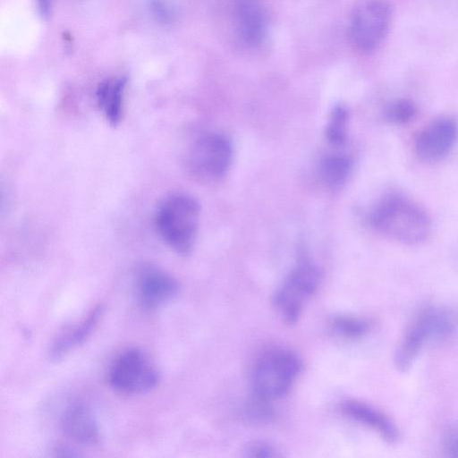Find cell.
<instances>
[{
	"label": "cell",
	"mask_w": 458,
	"mask_h": 458,
	"mask_svg": "<svg viewBox=\"0 0 458 458\" xmlns=\"http://www.w3.org/2000/svg\"><path fill=\"white\" fill-rule=\"evenodd\" d=\"M371 225L385 235L406 244L424 242L430 233V219L413 200L392 194L382 199L372 209Z\"/></svg>",
	"instance_id": "obj_1"
},
{
	"label": "cell",
	"mask_w": 458,
	"mask_h": 458,
	"mask_svg": "<svg viewBox=\"0 0 458 458\" xmlns=\"http://www.w3.org/2000/svg\"><path fill=\"white\" fill-rule=\"evenodd\" d=\"M200 206L193 197L174 193L164 198L155 214L157 230L165 244L179 255L191 252L197 238Z\"/></svg>",
	"instance_id": "obj_2"
},
{
	"label": "cell",
	"mask_w": 458,
	"mask_h": 458,
	"mask_svg": "<svg viewBox=\"0 0 458 458\" xmlns=\"http://www.w3.org/2000/svg\"><path fill=\"white\" fill-rule=\"evenodd\" d=\"M302 361L293 351L276 348L264 352L252 371L254 395L268 402L285 396L301 371Z\"/></svg>",
	"instance_id": "obj_3"
},
{
	"label": "cell",
	"mask_w": 458,
	"mask_h": 458,
	"mask_svg": "<svg viewBox=\"0 0 458 458\" xmlns=\"http://www.w3.org/2000/svg\"><path fill=\"white\" fill-rule=\"evenodd\" d=\"M393 9L386 0H359L349 19V37L353 47L362 53L377 50L387 37Z\"/></svg>",
	"instance_id": "obj_4"
},
{
	"label": "cell",
	"mask_w": 458,
	"mask_h": 458,
	"mask_svg": "<svg viewBox=\"0 0 458 458\" xmlns=\"http://www.w3.org/2000/svg\"><path fill=\"white\" fill-rule=\"evenodd\" d=\"M454 331L451 318L437 309L422 310L404 333L394 354V365L401 372L412 366L424 345L432 341H442Z\"/></svg>",
	"instance_id": "obj_5"
},
{
	"label": "cell",
	"mask_w": 458,
	"mask_h": 458,
	"mask_svg": "<svg viewBox=\"0 0 458 458\" xmlns=\"http://www.w3.org/2000/svg\"><path fill=\"white\" fill-rule=\"evenodd\" d=\"M321 271L308 259H301L274 294V304L288 324L298 321L305 301L317 291Z\"/></svg>",
	"instance_id": "obj_6"
},
{
	"label": "cell",
	"mask_w": 458,
	"mask_h": 458,
	"mask_svg": "<svg viewBox=\"0 0 458 458\" xmlns=\"http://www.w3.org/2000/svg\"><path fill=\"white\" fill-rule=\"evenodd\" d=\"M232 156V145L225 136L207 133L190 145L185 156V166L196 179L215 182L227 173Z\"/></svg>",
	"instance_id": "obj_7"
},
{
	"label": "cell",
	"mask_w": 458,
	"mask_h": 458,
	"mask_svg": "<svg viewBox=\"0 0 458 458\" xmlns=\"http://www.w3.org/2000/svg\"><path fill=\"white\" fill-rule=\"evenodd\" d=\"M107 378L114 390L137 394L153 389L158 384L160 375L146 352L130 348L114 360Z\"/></svg>",
	"instance_id": "obj_8"
},
{
	"label": "cell",
	"mask_w": 458,
	"mask_h": 458,
	"mask_svg": "<svg viewBox=\"0 0 458 458\" xmlns=\"http://www.w3.org/2000/svg\"><path fill=\"white\" fill-rule=\"evenodd\" d=\"M458 140V123L449 115L436 118L418 135L415 150L425 162H437L445 158Z\"/></svg>",
	"instance_id": "obj_9"
},
{
	"label": "cell",
	"mask_w": 458,
	"mask_h": 458,
	"mask_svg": "<svg viewBox=\"0 0 458 458\" xmlns=\"http://www.w3.org/2000/svg\"><path fill=\"white\" fill-rule=\"evenodd\" d=\"M136 291L140 305L146 310H152L175 298L179 293V284L164 270L153 266H145L139 270Z\"/></svg>",
	"instance_id": "obj_10"
},
{
	"label": "cell",
	"mask_w": 458,
	"mask_h": 458,
	"mask_svg": "<svg viewBox=\"0 0 458 458\" xmlns=\"http://www.w3.org/2000/svg\"><path fill=\"white\" fill-rule=\"evenodd\" d=\"M64 434L81 445H96L101 440L98 421L86 404L74 403L64 411L60 419Z\"/></svg>",
	"instance_id": "obj_11"
},
{
	"label": "cell",
	"mask_w": 458,
	"mask_h": 458,
	"mask_svg": "<svg viewBox=\"0 0 458 458\" xmlns=\"http://www.w3.org/2000/svg\"><path fill=\"white\" fill-rule=\"evenodd\" d=\"M341 411L349 419L376 431L386 443L394 444L399 439V431L393 420L366 403L346 400L341 404Z\"/></svg>",
	"instance_id": "obj_12"
},
{
	"label": "cell",
	"mask_w": 458,
	"mask_h": 458,
	"mask_svg": "<svg viewBox=\"0 0 458 458\" xmlns=\"http://www.w3.org/2000/svg\"><path fill=\"white\" fill-rule=\"evenodd\" d=\"M236 29L241 40L249 47L262 46L268 36L267 13L253 3H241L235 13Z\"/></svg>",
	"instance_id": "obj_13"
},
{
	"label": "cell",
	"mask_w": 458,
	"mask_h": 458,
	"mask_svg": "<svg viewBox=\"0 0 458 458\" xmlns=\"http://www.w3.org/2000/svg\"><path fill=\"white\" fill-rule=\"evenodd\" d=\"M104 306L97 305L80 325L61 334L53 343L49 355L53 360H59L71 350L83 344L93 333L104 314Z\"/></svg>",
	"instance_id": "obj_14"
},
{
	"label": "cell",
	"mask_w": 458,
	"mask_h": 458,
	"mask_svg": "<svg viewBox=\"0 0 458 458\" xmlns=\"http://www.w3.org/2000/svg\"><path fill=\"white\" fill-rule=\"evenodd\" d=\"M125 77H113L99 83L96 92L97 104L106 120L118 125L123 117Z\"/></svg>",
	"instance_id": "obj_15"
},
{
	"label": "cell",
	"mask_w": 458,
	"mask_h": 458,
	"mask_svg": "<svg viewBox=\"0 0 458 458\" xmlns=\"http://www.w3.org/2000/svg\"><path fill=\"white\" fill-rule=\"evenodd\" d=\"M352 167L351 160L342 155L324 157L319 165V175L323 183L329 188H337L348 177Z\"/></svg>",
	"instance_id": "obj_16"
},
{
	"label": "cell",
	"mask_w": 458,
	"mask_h": 458,
	"mask_svg": "<svg viewBox=\"0 0 458 458\" xmlns=\"http://www.w3.org/2000/svg\"><path fill=\"white\" fill-rule=\"evenodd\" d=\"M348 112L341 105L335 106L329 115L326 132L327 140L335 146L343 145L346 140Z\"/></svg>",
	"instance_id": "obj_17"
},
{
	"label": "cell",
	"mask_w": 458,
	"mask_h": 458,
	"mask_svg": "<svg viewBox=\"0 0 458 458\" xmlns=\"http://www.w3.org/2000/svg\"><path fill=\"white\" fill-rule=\"evenodd\" d=\"M331 324L336 334L352 339L363 336L369 329V325L365 319L351 315L336 316Z\"/></svg>",
	"instance_id": "obj_18"
},
{
	"label": "cell",
	"mask_w": 458,
	"mask_h": 458,
	"mask_svg": "<svg viewBox=\"0 0 458 458\" xmlns=\"http://www.w3.org/2000/svg\"><path fill=\"white\" fill-rule=\"evenodd\" d=\"M417 113L415 104L409 99H399L391 103L386 109V118L394 123L404 124L411 122Z\"/></svg>",
	"instance_id": "obj_19"
},
{
	"label": "cell",
	"mask_w": 458,
	"mask_h": 458,
	"mask_svg": "<svg viewBox=\"0 0 458 458\" xmlns=\"http://www.w3.org/2000/svg\"><path fill=\"white\" fill-rule=\"evenodd\" d=\"M443 449L447 456L458 458V425L452 426L445 431Z\"/></svg>",
	"instance_id": "obj_20"
},
{
	"label": "cell",
	"mask_w": 458,
	"mask_h": 458,
	"mask_svg": "<svg viewBox=\"0 0 458 458\" xmlns=\"http://www.w3.org/2000/svg\"><path fill=\"white\" fill-rule=\"evenodd\" d=\"M275 451L272 445L259 441L248 445L245 454L250 457H272L276 456Z\"/></svg>",
	"instance_id": "obj_21"
},
{
	"label": "cell",
	"mask_w": 458,
	"mask_h": 458,
	"mask_svg": "<svg viewBox=\"0 0 458 458\" xmlns=\"http://www.w3.org/2000/svg\"><path fill=\"white\" fill-rule=\"evenodd\" d=\"M151 9L158 20L168 21L172 19V10L164 0H152Z\"/></svg>",
	"instance_id": "obj_22"
},
{
	"label": "cell",
	"mask_w": 458,
	"mask_h": 458,
	"mask_svg": "<svg viewBox=\"0 0 458 458\" xmlns=\"http://www.w3.org/2000/svg\"><path fill=\"white\" fill-rule=\"evenodd\" d=\"M38 13L43 18H48L52 12L53 0H36Z\"/></svg>",
	"instance_id": "obj_23"
}]
</instances>
